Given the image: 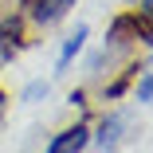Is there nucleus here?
Masks as SVG:
<instances>
[{
    "instance_id": "nucleus-1",
    "label": "nucleus",
    "mask_w": 153,
    "mask_h": 153,
    "mask_svg": "<svg viewBox=\"0 0 153 153\" xmlns=\"http://www.w3.org/2000/svg\"><path fill=\"white\" fill-rule=\"evenodd\" d=\"M86 145H90V126H86V122H75V126L59 130L47 141V153H82Z\"/></svg>"
},
{
    "instance_id": "nucleus-2",
    "label": "nucleus",
    "mask_w": 153,
    "mask_h": 153,
    "mask_svg": "<svg viewBox=\"0 0 153 153\" xmlns=\"http://www.w3.org/2000/svg\"><path fill=\"white\" fill-rule=\"evenodd\" d=\"M71 8H75V0H32V20L47 27L55 20H63Z\"/></svg>"
},
{
    "instance_id": "nucleus-3",
    "label": "nucleus",
    "mask_w": 153,
    "mask_h": 153,
    "mask_svg": "<svg viewBox=\"0 0 153 153\" xmlns=\"http://www.w3.org/2000/svg\"><path fill=\"white\" fill-rule=\"evenodd\" d=\"M86 36H90V32H86V24H79V27H75V36H67V39H63V47H59V59H55V75H63V71L75 63V55L82 51Z\"/></svg>"
},
{
    "instance_id": "nucleus-4",
    "label": "nucleus",
    "mask_w": 153,
    "mask_h": 153,
    "mask_svg": "<svg viewBox=\"0 0 153 153\" xmlns=\"http://www.w3.org/2000/svg\"><path fill=\"white\" fill-rule=\"evenodd\" d=\"M130 126V114H110V118H102V126H98V145L102 149H118V141H122V130Z\"/></svg>"
},
{
    "instance_id": "nucleus-5",
    "label": "nucleus",
    "mask_w": 153,
    "mask_h": 153,
    "mask_svg": "<svg viewBox=\"0 0 153 153\" xmlns=\"http://www.w3.org/2000/svg\"><path fill=\"white\" fill-rule=\"evenodd\" d=\"M134 102H145V106L153 102V63H149V67L137 75V86H134Z\"/></svg>"
},
{
    "instance_id": "nucleus-6",
    "label": "nucleus",
    "mask_w": 153,
    "mask_h": 153,
    "mask_svg": "<svg viewBox=\"0 0 153 153\" xmlns=\"http://www.w3.org/2000/svg\"><path fill=\"white\" fill-rule=\"evenodd\" d=\"M47 90H51L47 82H32V86L24 90V102H36V98H47Z\"/></svg>"
},
{
    "instance_id": "nucleus-7",
    "label": "nucleus",
    "mask_w": 153,
    "mask_h": 153,
    "mask_svg": "<svg viewBox=\"0 0 153 153\" xmlns=\"http://www.w3.org/2000/svg\"><path fill=\"white\" fill-rule=\"evenodd\" d=\"M137 12H141L145 20H153V0H141V8H137Z\"/></svg>"
},
{
    "instance_id": "nucleus-8",
    "label": "nucleus",
    "mask_w": 153,
    "mask_h": 153,
    "mask_svg": "<svg viewBox=\"0 0 153 153\" xmlns=\"http://www.w3.org/2000/svg\"><path fill=\"white\" fill-rule=\"evenodd\" d=\"M0 114H4V94H0Z\"/></svg>"
}]
</instances>
